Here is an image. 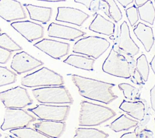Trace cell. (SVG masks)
<instances>
[{
	"label": "cell",
	"instance_id": "cell-22",
	"mask_svg": "<svg viewBox=\"0 0 155 138\" xmlns=\"http://www.w3.org/2000/svg\"><path fill=\"white\" fill-rule=\"evenodd\" d=\"M63 62L78 68L93 71L94 59L84 56L70 54Z\"/></svg>",
	"mask_w": 155,
	"mask_h": 138
},
{
	"label": "cell",
	"instance_id": "cell-11",
	"mask_svg": "<svg viewBox=\"0 0 155 138\" xmlns=\"http://www.w3.org/2000/svg\"><path fill=\"white\" fill-rule=\"evenodd\" d=\"M43 64L44 63L41 61L35 58L25 51H21L13 56L10 67L18 74H21Z\"/></svg>",
	"mask_w": 155,
	"mask_h": 138
},
{
	"label": "cell",
	"instance_id": "cell-17",
	"mask_svg": "<svg viewBox=\"0 0 155 138\" xmlns=\"http://www.w3.org/2000/svg\"><path fill=\"white\" fill-rule=\"evenodd\" d=\"M33 125L36 130L51 138H59L66 127L65 122L53 120H42Z\"/></svg>",
	"mask_w": 155,
	"mask_h": 138
},
{
	"label": "cell",
	"instance_id": "cell-27",
	"mask_svg": "<svg viewBox=\"0 0 155 138\" xmlns=\"http://www.w3.org/2000/svg\"><path fill=\"white\" fill-rule=\"evenodd\" d=\"M136 68L140 73L143 80L144 82H147L148 79L150 68L147 57L144 54H142L137 58Z\"/></svg>",
	"mask_w": 155,
	"mask_h": 138
},
{
	"label": "cell",
	"instance_id": "cell-28",
	"mask_svg": "<svg viewBox=\"0 0 155 138\" xmlns=\"http://www.w3.org/2000/svg\"><path fill=\"white\" fill-rule=\"evenodd\" d=\"M119 88L123 91L124 97L131 100H137L140 98L139 90L127 83H121L118 85Z\"/></svg>",
	"mask_w": 155,
	"mask_h": 138
},
{
	"label": "cell",
	"instance_id": "cell-45",
	"mask_svg": "<svg viewBox=\"0 0 155 138\" xmlns=\"http://www.w3.org/2000/svg\"><path fill=\"white\" fill-rule=\"evenodd\" d=\"M5 138H8V137H5Z\"/></svg>",
	"mask_w": 155,
	"mask_h": 138
},
{
	"label": "cell",
	"instance_id": "cell-23",
	"mask_svg": "<svg viewBox=\"0 0 155 138\" xmlns=\"http://www.w3.org/2000/svg\"><path fill=\"white\" fill-rule=\"evenodd\" d=\"M138 124L137 120L130 119L125 114H122L112 122L109 127L115 132H119L124 130H128L131 128L137 126Z\"/></svg>",
	"mask_w": 155,
	"mask_h": 138
},
{
	"label": "cell",
	"instance_id": "cell-39",
	"mask_svg": "<svg viewBox=\"0 0 155 138\" xmlns=\"http://www.w3.org/2000/svg\"><path fill=\"white\" fill-rule=\"evenodd\" d=\"M148 0H134L135 4L137 7H140L145 4Z\"/></svg>",
	"mask_w": 155,
	"mask_h": 138
},
{
	"label": "cell",
	"instance_id": "cell-13",
	"mask_svg": "<svg viewBox=\"0 0 155 138\" xmlns=\"http://www.w3.org/2000/svg\"><path fill=\"white\" fill-rule=\"evenodd\" d=\"M0 17L7 22L25 19L27 15L20 2L0 0Z\"/></svg>",
	"mask_w": 155,
	"mask_h": 138
},
{
	"label": "cell",
	"instance_id": "cell-47",
	"mask_svg": "<svg viewBox=\"0 0 155 138\" xmlns=\"http://www.w3.org/2000/svg\"><path fill=\"white\" fill-rule=\"evenodd\" d=\"M154 121H155V118H154Z\"/></svg>",
	"mask_w": 155,
	"mask_h": 138
},
{
	"label": "cell",
	"instance_id": "cell-9",
	"mask_svg": "<svg viewBox=\"0 0 155 138\" xmlns=\"http://www.w3.org/2000/svg\"><path fill=\"white\" fill-rule=\"evenodd\" d=\"M70 110L69 105L56 106L45 104H39L27 111L34 113L39 119L43 120L65 121Z\"/></svg>",
	"mask_w": 155,
	"mask_h": 138
},
{
	"label": "cell",
	"instance_id": "cell-18",
	"mask_svg": "<svg viewBox=\"0 0 155 138\" xmlns=\"http://www.w3.org/2000/svg\"><path fill=\"white\" fill-rule=\"evenodd\" d=\"M133 32L143 45L146 51L149 52L154 43V37L152 28L145 24L139 22L134 28Z\"/></svg>",
	"mask_w": 155,
	"mask_h": 138
},
{
	"label": "cell",
	"instance_id": "cell-41",
	"mask_svg": "<svg viewBox=\"0 0 155 138\" xmlns=\"http://www.w3.org/2000/svg\"><path fill=\"white\" fill-rule=\"evenodd\" d=\"M37 1H47V2H61V1H65L66 0H37Z\"/></svg>",
	"mask_w": 155,
	"mask_h": 138
},
{
	"label": "cell",
	"instance_id": "cell-2",
	"mask_svg": "<svg viewBox=\"0 0 155 138\" xmlns=\"http://www.w3.org/2000/svg\"><path fill=\"white\" fill-rule=\"evenodd\" d=\"M128 55L115 50L113 46L110 53L102 64V70L105 73L116 77L125 79L131 78L134 70L136 64L132 57L128 59Z\"/></svg>",
	"mask_w": 155,
	"mask_h": 138
},
{
	"label": "cell",
	"instance_id": "cell-33",
	"mask_svg": "<svg viewBox=\"0 0 155 138\" xmlns=\"http://www.w3.org/2000/svg\"><path fill=\"white\" fill-rule=\"evenodd\" d=\"M150 130L144 128L141 131L137 132L135 130L134 132H129L122 135L120 138H147Z\"/></svg>",
	"mask_w": 155,
	"mask_h": 138
},
{
	"label": "cell",
	"instance_id": "cell-25",
	"mask_svg": "<svg viewBox=\"0 0 155 138\" xmlns=\"http://www.w3.org/2000/svg\"><path fill=\"white\" fill-rule=\"evenodd\" d=\"M108 134L96 128H78L73 138H107Z\"/></svg>",
	"mask_w": 155,
	"mask_h": 138
},
{
	"label": "cell",
	"instance_id": "cell-8",
	"mask_svg": "<svg viewBox=\"0 0 155 138\" xmlns=\"http://www.w3.org/2000/svg\"><path fill=\"white\" fill-rule=\"evenodd\" d=\"M36 118L21 108H6L4 122L1 126L3 131L27 127Z\"/></svg>",
	"mask_w": 155,
	"mask_h": 138
},
{
	"label": "cell",
	"instance_id": "cell-30",
	"mask_svg": "<svg viewBox=\"0 0 155 138\" xmlns=\"http://www.w3.org/2000/svg\"><path fill=\"white\" fill-rule=\"evenodd\" d=\"M0 47L10 51L21 50L22 48L16 44L7 33L0 34Z\"/></svg>",
	"mask_w": 155,
	"mask_h": 138
},
{
	"label": "cell",
	"instance_id": "cell-24",
	"mask_svg": "<svg viewBox=\"0 0 155 138\" xmlns=\"http://www.w3.org/2000/svg\"><path fill=\"white\" fill-rule=\"evenodd\" d=\"M139 19L150 25H153L155 19V8L151 0H148L143 5L137 7Z\"/></svg>",
	"mask_w": 155,
	"mask_h": 138
},
{
	"label": "cell",
	"instance_id": "cell-35",
	"mask_svg": "<svg viewBox=\"0 0 155 138\" xmlns=\"http://www.w3.org/2000/svg\"><path fill=\"white\" fill-rule=\"evenodd\" d=\"M131 81L136 84H138V85L143 84V79H142L140 73L138 72V71L137 70L136 68L134 70L133 74L131 77Z\"/></svg>",
	"mask_w": 155,
	"mask_h": 138
},
{
	"label": "cell",
	"instance_id": "cell-21",
	"mask_svg": "<svg viewBox=\"0 0 155 138\" xmlns=\"http://www.w3.org/2000/svg\"><path fill=\"white\" fill-rule=\"evenodd\" d=\"M119 109L139 121L142 120L145 116V105L142 101L130 102L124 100L119 106Z\"/></svg>",
	"mask_w": 155,
	"mask_h": 138
},
{
	"label": "cell",
	"instance_id": "cell-26",
	"mask_svg": "<svg viewBox=\"0 0 155 138\" xmlns=\"http://www.w3.org/2000/svg\"><path fill=\"white\" fill-rule=\"evenodd\" d=\"M10 133L18 138H51L36 130L28 127L12 129Z\"/></svg>",
	"mask_w": 155,
	"mask_h": 138
},
{
	"label": "cell",
	"instance_id": "cell-7",
	"mask_svg": "<svg viewBox=\"0 0 155 138\" xmlns=\"http://www.w3.org/2000/svg\"><path fill=\"white\" fill-rule=\"evenodd\" d=\"M0 99L5 108H23L33 104L27 90L19 86L0 92Z\"/></svg>",
	"mask_w": 155,
	"mask_h": 138
},
{
	"label": "cell",
	"instance_id": "cell-29",
	"mask_svg": "<svg viewBox=\"0 0 155 138\" xmlns=\"http://www.w3.org/2000/svg\"><path fill=\"white\" fill-rule=\"evenodd\" d=\"M16 74L7 67L0 66V87L13 84L16 80Z\"/></svg>",
	"mask_w": 155,
	"mask_h": 138
},
{
	"label": "cell",
	"instance_id": "cell-1",
	"mask_svg": "<svg viewBox=\"0 0 155 138\" xmlns=\"http://www.w3.org/2000/svg\"><path fill=\"white\" fill-rule=\"evenodd\" d=\"M71 80L78 87L79 94L87 99L109 104L118 97L113 91L114 84L77 74H72Z\"/></svg>",
	"mask_w": 155,
	"mask_h": 138
},
{
	"label": "cell",
	"instance_id": "cell-32",
	"mask_svg": "<svg viewBox=\"0 0 155 138\" xmlns=\"http://www.w3.org/2000/svg\"><path fill=\"white\" fill-rule=\"evenodd\" d=\"M126 16L129 21V22L131 27H133L139 19L137 8L135 5L127 8L125 10Z\"/></svg>",
	"mask_w": 155,
	"mask_h": 138
},
{
	"label": "cell",
	"instance_id": "cell-12",
	"mask_svg": "<svg viewBox=\"0 0 155 138\" xmlns=\"http://www.w3.org/2000/svg\"><path fill=\"white\" fill-rule=\"evenodd\" d=\"M10 25L30 42L43 38L44 35L43 27L30 21H16L12 22Z\"/></svg>",
	"mask_w": 155,
	"mask_h": 138
},
{
	"label": "cell",
	"instance_id": "cell-37",
	"mask_svg": "<svg viewBox=\"0 0 155 138\" xmlns=\"http://www.w3.org/2000/svg\"><path fill=\"white\" fill-rule=\"evenodd\" d=\"M94 0H74L75 2H78V3H80L83 4L84 5H85L87 8H88L89 10L90 9L91 7V5L92 2Z\"/></svg>",
	"mask_w": 155,
	"mask_h": 138
},
{
	"label": "cell",
	"instance_id": "cell-3",
	"mask_svg": "<svg viewBox=\"0 0 155 138\" xmlns=\"http://www.w3.org/2000/svg\"><path fill=\"white\" fill-rule=\"evenodd\" d=\"M116 115V112L109 107L82 100L81 102L79 125H99Z\"/></svg>",
	"mask_w": 155,
	"mask_h": 138
},
{
	"label": "cell",
	"instance_id": "cell-34",
	"mask_svg": "<svg viewBox=\"0 0 155 138\" xmlns=\"http://www.w3.org/2000/svg\"><path fill=\"white\" fill-rule=\"evenodd\" d=\"M12 55V51L0 47V64H6Z\"/></svg>",
	"mask_w": 155,
	"mask_h": 138
},
{
	"label": "cell",
	"instance_id": "cell-31",
	"mask_svg": "<svg viewBox=\"0 0 155 138\" xmlns=\"http://www.w3.org/2000/svg\"><path fill=\"white\" fill-rule=\"evenodd\" d=\"M107 3L108 5V13L111 19L115 22H118L122 18V12L114 0H101Z\"/></svg>",
	"mask_w": 155,
	"mask_h": 138
},
{
	"label": "cell",
	"instance_id": "cell-38",
	"mask_svg": "<svg viewBox=\"0 0 155 138\" xmlns=\"http://www.w3.org/2000/svg\"><path fill=\"white\" fill-rule=\"evenodd\" d=\"M118 2L124 7L126 8L129 4L133 2V0H117Z\"/></svg>",
	"mask_w": 155,
	"mask_h": 138
},
{
	"label": "cell",
	"instance_id": "cell-40",
	"mask_svg": "<svg viewBox=\"0 0 155 138\" xmlns=\"http://www.w3.org/2000/svg\"><path fill=\"white\" fill-rule=\"evenodd\" d=\"M150 64L151 68V69H152V70H153V73L155 75V54H154V57L153 58L151 61L150 62Z\"/></svg>",
	"mask_w": 155,
	"mask_h": 138
},
{
	"label": "cell",
	"instance_id": "cell-4",
	"mask_svg": "<svg viewBox=\"0 0 155 138\" xmlns=\"http://www.w3.org/2000/svg\"><path fill=\"white\" fill-rule=\"evenodd\" d=\"M21 84L27 87L60 86L64 84V80L59 74L47 67H42L22 77Z\"/></svg>",
	"mask_w": 155,
	"mask_h": 138
},
{
	"label": "cell",
	"instance_id": "cell-6",
	"mask_svg": "<svg viewBox=\"0 0 155 138\" xmlns=\"http://www.w3.org/2000/svg\"><path fill=\"white\" fill-rule=\"evenodd\" d=\"M31 92L37 101L42 104L73 103V99L65 86L45 87L33 89Z\"/></svg>",
	"mask_w": 155,
	"mask_h": 138
},
{
	"label": "cell",
	"instance_id": "cell-46",
	"mask_svg": "<svg viewBox=\"0 0 155 138\" xmlns=\"http://www.w3.org/2000/svg\"><path fill=\"white\" fill-rule=\"evenodd\" d=\"M154 3H155V0H154Z\"/></svg>",
	"mask_w": 155,
	"mask_h": 138
},
{
	"label": "cell",
	"instance_id": "cell-42",
	"mask_svg": "<svg viewBox=\"0 0 155 138\" xmlns=\"http://www.w3.org/2000/svg\"><path fill=\"white\" fill-rule=\"evenodd\" d=\"M147 138H154L153 137V133L150 130V131H149V133H148V134L147 135Z\"/></svg>",
	"mask_w": 155,
	"mask_h": 138
},
{
	"label": "cell",
	"instance_id": "cell-36",
	"mask_svg": "<svg viewBox=\"0 0 155 138\" xmlns=\"http://www.w3.org/2000/svg\"><path fill=\"white\" fill-rule=\"evenodd\" d=\"M150 101L151 108L155 112V84L150 90Z\"/></svg>",
	"mask_w": 155,
	"mask_h": 138
},
{
	"label": "cell",
	"instance_id": "cell-43",
	"mask_svg": "<svg viewBox=\"0 0 155 138\" xmlns=\"http://www.w3.org/2000/svg\"><path fill=\"white\" fill-rule=\"evenodd\" d=\"M1 29L0 28V32H1Z\"/></svg>",
	"mask_w": 155,
	"mask_h": 138
},
{
	"label": "cell",
	"instance_id": "cell-16",
	"mask_svg": "<svg viewBox=\"0 0 155 138\" xmlns=\"http://www.w3.org/2000/svg\"><path fill=\"white\" fill-rule=\"evenodd\" d=\"M118 47L125 54L133 57L139 52V47L130 36V28L127 22L124 21L120 27Z\"/></svg>",
	"mask_w": 155,
	"mask_h": 138
},
{
	"label": "cell",
	"instance_id": "cell-5",
	"mask_svg": "<svg viewBox=\"0 0 155 138\" xmlns=\"http://www.w3.org/2000/svg\"><path fill=\"white\" fill-rule=\"evenodd\" d=\"M110 42L106 39L96 36H90L80 39L75 42L73 52L98 59L109 48Z\"/></svg>",
	"mask_w": 155,
	"mask_h": 138
},
{
	"label": "cell",
	"instance_id": "cell-10",
	"mask_svg": "<svg viewBox=\"0 0 155 138\" xmlns=\"http://www.w3.org/2000/svg\"><path fill=\"white\" fill-rule=\"evenodd\" d=\"M33 46L56 59L67 55L70 49L68 43L45 38L35 43Z\"/></svg>",
	"mask_w": 155,
	"mask_h": 138
},
{
	"label": "cell",
	"instance_id": "cell-15",
	"mask_svg": "<svg viewBox=\"0 0 155 138\" xmlns=\"http://www.w3.org/2000/svg\"><path fill=\"white\" fill-rule=\"evenodd\" d=\"M48 36L68 41H73L85 34V33L76 28L51 22L47 28Z\"/></svg>",
	"mask_w": 155,
	"mask_h": 138
},
{
	"label": "cell",
	"instance_id": "cell-20",
	"mask_svg": "<svg viewBox=\"0 0 155 138\" xmlns=\"http://www.w3.org/2000/svg\"><path fill=\"white\" fill-rule=\"evenodd\" d=\"M24 5L28 11L30 18L31 20L41 22L43 24H46L50 21L52 15V8L51 7L37 6L30 4H24Z\"/></svg>",
	"mask_w": 155,
	"mask_h": 138
},
{
	"label": "cell",
	"instance_id": "cell-44",
	"mask_svg": "<svg viewBox=\"0 0 155 138\" xmlns=\"http://www.w3.org/2000/svg\"><path fill=\"white\" fill-rule=\"evenodd\" d=\"M1 133H0V137H1Z\"/></svg>",
	"mask_w": 155,
	"mask_h": 138
},
{
	"label": "cell",
	"instance_id": "cell-14",
	"mask_svg": "<svg viewBox=\"0 0 155 138\" xmlns=\"http://www.w3.org/2000/svg\"><path fill=\"white\" fill-rule=\"evenodd\" d=\"M89 15L84 12L70 7H58L56 21L82 26Z\"/></svg>",
	"mask_w": 155,
	"mask_h": 138
},
{
	"label": "cell",
	"instance_id": "cell-19",
	"mask_svg": "<svg viewBox=\"0 0 155 138\" xmlns=\"http://www.w3.org/2000/svg\"><path fill=\"white\" fill-rule=\"evenodd\" d=\"M114 28L115 24L100 14L96 15L88 27V29L91 31L107 36L113 34Z\"/></svg>",
	"mask_w": 155,
	"mask_h": 138
}]
</instances>
